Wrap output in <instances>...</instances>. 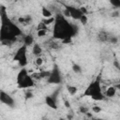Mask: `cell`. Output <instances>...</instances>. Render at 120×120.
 Returning a JSON list of instances; mask_svg holds the SVG:
<instances>
[{
  "instance_id": "1",
  "label": "cell",
  "mask_w": 120,
  "mask_h": 120,
  "mask_svg": "<svg viewBox=\"0 0 120 120\" xmlns=\"http://www.w3.org/2000/svg\"><path fill=\"white\" fill-rule=\"evenodd\" d=\"M52 38L54 39H60L63 43H68L71 38L77 34L78 28L73 23L69 22L64 15L56 14L55 21L53 22Z\"/></svg>"
},
{
  "instance_id": "2",
  "label": "cell",
  "mask_w": 120,
  "mask_h": 120,
  "mask_svg": "<svg viewBox=\"0 0 120 120\" xmlns=\"http://www.w3.org/2000/svg\"><path fill=\"white\" fill-rule=\"evenodd\" d=\"M22 35L21 29L11 22L8 17L5 7L1 8V29H0V41L3 45L12 44L18 36Z\"/></svg>"
},
{
  "instance_id": "3",
  "label": "cell",
  "mask_w": 120,
  "mask_h": 120,
  "mask_svg": "<svg viewBox=\"0 0 120 120\" xmlns=\"http://www.w3.org/2000/svg\"><path fill=\"white\" fill-rule=\"evenodd\" d=\"M83 97H90L94 100H103L105 98V95L102 93L101 89V84H100V80L99 78H97L95 81H93L84 90Z\"/></svg>"
},
{
  "instance_id": "4",
  "label": "cell",
  "mask_w": 120,
  "mask_h": 120,
  "mask_svg": "<svg viewBox=\"0 0 120 120\" xmlns=\"http://www.w3.org/2000/svg\"><path fill=\"white\" fill-rule=\"evenodd\" d=\"M16 81H17V84H18L19 88H22V89L30 88V87L34 86V84H35L33 77L29 75L27 69L24 68H22L19 71Z\"/></svg>"
},
{
  "instance_id": "5",
  "label": "cell",
  "mask_w": 120,
  "mask_h": 120,
  "mask_svg": "<svg viewBox=\"0 0 120 120\" xmlns=\"http://www.w3.org/2000/svg\"><path fill=\"white\" fill-rule=\"evenodd\" d=\"M26 45L21 46L15 52L13 60L17 61L21 67H25L27 65V53H26Z\"/></svg>"
},
{
  "instance_id": "6",
  "label": "cell",
  "mask_w": 120,
  "mask_h": 120,
  "mask_svg": "<svg viewBox=\"0 0 120 120\" xmlns=\"http://www.w3.org/2000/svg\"><path fill=\"white\" fill-rule=\"evenodd\" d=\"M47 81L49 83H54V84H58L61 82L62 77H61V73L57 67H54L53 69L51 71L50 76L47 78Z\"/></svg>"
},
{
  "instance_id": "7",
  "label": "cell",
  "mask_w": 120,
  "mask_h": 120,
  "mask_svg": "<svg viewBox=\"0 0 120 120\" xmlns=\"http://www.w3.org/2000/svg\"><path fill=\"white\" fill-rule=\"evenodd\" d=\"M66 8L68 10L69 16L74 20H80L81 17L83 15L81 8H75V7H72V6H67Z\"/></svg>"
},
{
  "instance_id": "8",
  "label": "cell",
  "mask_w": 120,
  "mask_h": 120,
  "mask_svg": "<svg viewBox=\"0 0 120 120\" xmlns=\"http://www.w3.org/2000/svg\"><path fill=\"white\" fill-rule=\"evenodd\" d=\"M0 101L3 104H6L9 107H13L14 104H15V101H14L13 98H11L8 93H6L4 91L0 92Z\"/></svg>"
},
{
  "instance_id": "9",
  "label": "cell",
  "mask_w": 120,
  "mask_h": 120,
  "mask_svg": "<svg viewBox=\"0 0 120 120\" xmlns=\"http://www.w3.org/2000/svg\"><path fill=\"white\" fill-rule=\"evenodd\" d=\"M45 102H46V104L50 108H52L53 110H57V108H58V106H57V99H55L52 96H47L45 98Z\"/></svg>"
},
{
  "instance_id": "10",
  "label": "cell",
  "mask_w": 120,
  "mask_h": 120,
  "mask_svg": "<svg viewBox=\"0 0 120 120\" xmlns=\"http://www.w3.org/2000/svg\"><path fill=\"white\" fill-rule=\"evenodd\" d=\"M116 90H117V89H116L115 86H110V87L107 88V90H106V92H105V96L108 97V98H112V97L115 96Z\"/></svg>"
},
{
  "instance_id": "11",
  "label": "cell",
  "mask_w": 120,
  "mask_h": 120,
  "mask_svg": "<svg viewBox=\"0 0 120 120\" xmlns=\"http://www.w3.org/2000/svg\"><path fill=\"white\" fill-rule=\"evenodd\" d=\"M109 38H110V37L108 36V34L106 32H104V31L99 32V34H98V40L99 41L107 42V41H109Z\"/></svg>"
},
{
  "instance_id": "12",
  "label": "cell",
  "mask_w": 120,
  "mask_h": 120,
  "mask_svg": "<svg viewBox=\"0 0 120 120\" xmlns=\"http://www.w3.org/2000/svg\"><path fill=\"white\" fill-rule=\"evenodd\" d=\"M32 52H33L34 55L39 56L40 53L42 52V49H41V47L38 44H34L33 45V49H32Z\"/></svg>"
},
{
  "instance_id": "13",
  "label": "cell",
  "mask_w": 120,
  "mask_h": 120,
  "mask_svg": "<svg viewBox=\"0 0 120 120\" xmlns=\"http://www.w3.org/2000/svg\"><path fill=\"white\" fill-rule=\"evenodd\" d=\"M23 42H24V45H26V46H29V45L33 44V42H34V38H33V36L30 35V34L24 36V38H23Z\"/></svg>"
},
{
  "instance_id": "14",
  "label": "cell",
  "mask_w": 120,
  "mask_h": 120,
  "mask_svg": "<svg viewBox=\"0 0 120 120\" xmlns=\"http://www.w3.org/2000/svg\"><path fill=\"white\" fill-rule=\"evenodd\" d=\"M41 13H42V16H43L44 18H51V17H52V11H51L49 8H45V7H43V8H41Z\"/></svg>"
},
{
  "instance_id": "15",
  "label": "cell",
  "mask_w": 120,
  "mask_h": 120,
  "mask_svg": "<svg viewBox=\"0 0 120 120\" xmlns=\"http://www.w3.org/2000/svg\"><path fill=\"white\" fill-rule=\"evenodd\" d=\"M31 20H32L31 17L29 15H27V16H24V17H20L18 19V22H21V23H23V24H28V23L31 22Z\"/></svg>"
},
{
  "instance_id": "16",
  "label": "cell",
  "mask_w": 120,
  "mask_h": 120,
  "mask_svg": "<svg viewBox=\"0 0 120 120\" xmlns=\"http://www.w3.org/2000/svg\"><path fill=\"white\" fill-rule=\"evenodd\" d=\"M67 89H68V92L71 96H74L77 93V91H78V88L76 86H73V85H68L67 86Z\"/></svg>"
},
{
  "instance_id": "17",
  "label": "cell",
  "mask_w": 120,
  "mask_h": 120,
  "mask_svg": "<svg viewBox=\"0 0 120 120\" xmlns=\"http://www.w3.org/2000/svg\"><path fill=\"white\" fill-rule=\"evenodd\" d=\"M72 70L75 72V73H81L82 72V68L78 65V64H74L72 66Z\"/></svg>"
},
{
  "instance_id": "18",
  "label": "cell",
  "mask_w": 120,
  "mask_h": 120,
  "mask_svg": "<svg viewBox=\"0 0 120 120\" xmlns=\"http://www.w3.org/2000/svg\"><path fill=\"white\" fill-rule=\"evenodd\" d=\"M54 21H55V18L51 17V18H45V19L43 20V22H44L46 25H48V24H50V23H52V22H54Z\"/></svg>"
},
{
  "instance_id": "19",
  "label": "cell",
  "mask_w": 120,
  "mask_h": 120,
  "mask_svg": "<svg viewBox=\"0 0 120 120\" xmlns=\"http://www.w3.org/2000/svg\"><path fill=\"white\" fill-rule=\"evenodd\" d=\"M46 33H47V29H38V32H37L38 37H39V38L44 37L46 35Z\"/></svg>"
},
{
  "instance_id": "20",
  "label": "cell",
  "mask_w": 120,
  "mask_h": 120,
  "mask_svg": "<svg viewBox=\"0 0 120 120\" xmlns=\"http://www.w3.org/2000/svg\"><path fill=\"white\" fill-rule=\"evenodd\" d=\"M111 5H112L114 8H120V0H109Z\"/></svg>"
},
{
  "instance_id": "21",
  "label": "cell",
  "mask_w": 120,
  "mask_h": 120,
  "mask_svg": "<svg viewBox=\"0 0 120 120\" xmlns=\"http://www.w3.org/2000/svg\"><path fill=\"white\" fill-rule=\"evenodd\" d=\"M35 63H36L37 66H41L43 64V59L40 56H37V58L35 60Z\"/></svg>"
},
{
  "instance_id": "22",
  "label": "cell",
  "mask_w": 120,
  "mask_h": 120,
  "mask_svg": "<svg viewBox=\"0 0 120 120\" xmlns=\"http://www.w3.org/2000/svg\"><path fill=\"white\" fill-rule=\"evenodd\" d=\"M82 24H86V22H87V17H86V15L85 14H83L82 17H81V19L79 20Z\"/></svg>"
},
{
  "instance_id": "23",
  "label": "cell",
  "mask_w": 120,
  "mask_h": 120,
  "mask_svg": "<svg viewBox=\"0 0 120 120\" xmlns=\"http://www.w3.org/2000/svg\"><path fill=\"white\" fill-rule=\"evenodd\" d=\"M92 111L94 112H101V108L99 106H98V105H95V106L92 107Z\"/></svg>"
},
{
  "instance_id": "24",
  "label": "cell",
  "mask_w": 120,
  "mask_h": 120,
  "mask_svg": "<svg viewBox=\"0 0 120 120\" xmlns=\"http://www.w3.org/2000/svg\"><path fill=\"white\" fill-rule=\"evenodd\" d=\"M33 98V93L30 92V91H27L25 93V98L28 99V98Z\"/></svg>"
},
{
  "instance_id": "25",
  "label": "cell",
  "mask_w": 120,
  "mask_h": 120,
  "mask_svg": "<svg viewBox=\"0 0 120 120\" xmlns=\"http://www.w3.org/2000/svg\"><path fill=\"white\" fill-rule=\"evenodd\" d=\"M80 112H82V113H86V112H88V109L85 108L84 106H81V107H80Z\"/></svg>"
},
{
  "instance_id": "26",
  "label": "cell",
  "mask_w": 120,
  "mask_h": 120,
  "mask_svg": "<svg viewBox=\"0 0 120 120\" xmlns=\"http://www.w3.org/2000/svg\"><path fill=\"white\" fill-rule=\"evenodd\" d=\"M113 66H114L116 68L120 69V64H119V62H118V61H116V60H115V61L113 62Z\"/></svg>"
},
{
  "instance_id": "27",
  "label": "cell",
  "mask_w": 120,
  "mask_h": 120,
  "mask_svg": "<svg viewBox=\"0 0 120 120\" xmlns=\"http://www.w3.org/2000/svg\"><path fill=\"white\" fill-rule=\"evenodd\" d=\"M65 106H66L67 108H69V107H70V104H69V102H68V101H65Z\"/></svg>"
},
{
  "instance_id": "28",
  "label": "cell",
  "mask_w": 120,
  "mask_h": 120,
  "mask_svg": "<svg viewBox=\"0 0 120 120\" xmlns=\"http://www.w3.org/2000/svg\"><path fill=\"white\" fill-rule=\"evenodd\" d=\"M115 87H116V89H117V90H120V84H117V85H115Z\"/></svg>"
}]
</instances>
